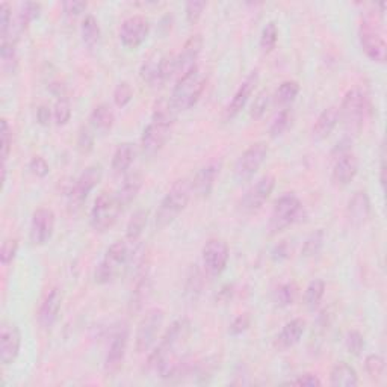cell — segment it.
Masks as SVG:
<instances>
[{
  "label": "cell",
  "instance_id": "41",
  "mask_svg": "<svg viewBox=\"0 0 387 387\" xmlns=\"http://www.w3.org/2000/svg\"><path fill=\"white\" fill-rule=\"evenodd\" d=\"M269 104H271V94H269V91L263 89L261 91L259 94H257L253 104H251V109H250V116L253 120H261L262 116L266 114Z\"/></svg>",
  "mask_w": 387,
  "mask_h": 387
},
{
  "label": "cell",
  "instance_id": "1",
  "mask_svg": "<svg viewBox=\"0 0 387 387\" xmlns=\"http://www.w3.org/2000/svg\"><path fill=\"white\" fill-rule=\"evenodd\" d=\"M175 112L170 104V100H160L151 115L150 123L146 126L143 136H141V150L146 156H155L167 144L171 136Z\"/></svg>",
  "mask_w": 387,
  "mask_h": 387
},
{
  "label": "cell",
  "instance_id": "55",
  "mask_svg": "<svg viewBox=\"0 0 387 387\" xmlns=\"http://www.w3.org/2000/svg\"><path fill=\"white\" fill-rule=\"evenodd\" d=\"M249 327H250V318H249L247 315H241V316H238V318L231 322L230 332L233 334H241V333H244L245 330H247Z\"/></svg>",
  "mask_w": 387,
  "mask_h": 387
},
{
  "label": "cell",
  "instance_id": "56",
  "mask_svg": "<svg viewBox=\"0 0 387 387\" xmlns=\"http://www.w3.org/2000/svg\"><path fill=\"white\" fill-rule=\"evenodd\" d=\"M52 116H53V112L50 111L49 107H45V104H41V107L37 109V120L43 126H49L52 121Z\"/></svg>",
  "mask_w": 387,
  "mask_h": 387
},
{
  "label": "cell",
  "instance_id": "42",
  "mask_svg": "<svg viewBox=\"0 0 387 387\" xmlns=\"http://www.w3.org/2000/svg\"><path fill=\"white\" fill-rule=\"evenodd\" d=\"M322 245H324V231L318 230V231L312 233L310 236L306 239V242H304L301 254L304 257L318 256L322 250Z\"/></svg>",
  "mask_w": 387,
  "mask_h": 387
},
{
  "label": "cell",
  "instance_id": "11",
  "mask_svg": "<svg viewBox=\"0 0 387 387\" xmlns=\"http://www.w3.org/2000/svg\"><path fill=\"white\" fill-rule=\"evenodd\" d=\"M268 158V146L265 143L251 144L234 163V180L245 183L254 178V174L261 170Z\"/></svg>",
  "mask_w": 387,
  "mask_h": 387
},
{
  "label": "cell",
  "instance_id": "49",
  "mask_svg": "<svg viewBox=\"0 0 387 387\" xmlns=\"http://www.w3.org/2000/svg\"><path fill=\"white\" fill-rule=\"evenodd\" d=\"M207 4L206 2H198V0H192V2H187L185 5V14L186 20L190 25H195V23L202 18Z\"/></svg>",
  "mask_w": 387,
  "mask_h": 387
},
{
  "label": "cell",
  "instance_id": "25",
  "mask_svg": "<svg viewBox=\"0 0 387 387\" xmlns=\"http://www.w3.org/2000/svg\"><path fill=\"white\" fill-rule=\"evenodd\" d=\"M62 306V294L60 289H52L49 294L45 295L41 307L38 310V322L43 328H52L56 322L58 316H60Z\"/></svg>",
  "mask_w": 387,
  "mask_h": 387
},
{
  "label": "cell",
  "instance_id": "4",
  "mask_svg": "<svg viewBox=\"0 0 387 387\" xmlns=\"http://www.w3.org/2000/svg\"><path fill=\"white\" fill-rule=\"evenodd\" d=\"M192 194L191 180L187 178H182L175 180L170 187L167 195L162 198V202L156 210L155 215V227L158 230L165 229L171 222L178 218L186 209Z\"/></svg>",
  "mask_w": 387,
  "mask_h": 387
},
{
  "label": "cell",
  "instance_id": "48",
  "mask_svg": "<svg viewBox=\"0 0 387 387\" xmlns=\"http://www.w3.org/2000/svg\"><path fill=\"white\" fill-rule=\"evenodd\" d=\"M11 25H13V8L8 2H2L0 5V37L2 40L9 35Z\"/></svg>",
  "mask_w": 387,
  "mask_h": 387
},
{
  "label": "cell",
  "instance_id": "8",
  "mask_svg": "<svg viewBox=\"0 0 387 387\" xmlns=\"http://www.w3.org/2000/svg\"><path fill=\"white\" fill-rule=\"evenodd\" d=\"M302 215V203L300 198L292 194H283L278 200L276 202L271 217H269L268 221V230L271 234H277L280 231H283L289 226L297 222Z\"/></svg>",
  "mask_w": 387,
  "mask_h": 387
},
{
  "label": "cell",
  "instance_id": "58",
  "mask_svg": "<svg viewBox=\"0 0 387 387\" xmlns=\"http://www.w3.org/2000/svg\"><path fill=\"white\" fill-rule=\"evenodd\" d=\"M380 182L381 186L386 185V153H384V146H381V155H380Z\"/></svg>",
  "mask_w": 387,
  "mask_h": 387
},
{
  "label": "cell",
  "instance_id": "7",
  "mask_svg": "<svg viewBox=\"0 0 387 387\" xmlns=\"http://www.w3.org/2000/svg\"><path fill=\"white\" fill-rule=\"evenodd\" d=\"M124 207L121 206L119 197L115 192L103 191L94 202V206L89 214V222L91 227L99 231L104 233L115 226V222L119 221Z\"/></svg>",
  "mask_w": 387,
  "mask_h": 387
},
{
  "label": "cell",
  "instance_id": "15",
  "mask_svg": "<svg viewBox=\"0 0 387 387\" xmlns=\"http://www.w3.org/2000/svg\"><path fill=\"white\" fill-rule=\"evenodd\" d=\"M56 218L53 210L49 207H40L33 212L29 227V239L32 245H45L53 236Z\"/></svg>",
  "mask_w": 387,
  "mask_h": 387
},
{
  "label": "cell",
  "instance_id": "27",
  "mask_svg": "<svg viewBox=\"0 0 387 387\" xmlns=\"http://www.w3.org/2000/svg\"><path fill=\"white\" fill-rule=\"evenodd\" d=\"M114 121H115V115L108 103L97 104L89 115V126L92 129V132L102 136L108 135L112 131Z\"/></svg>",
  "mask_w": 387,
  "mask_h": 387
},
{
  "label": "cell",
  "instance_id": "2",
  "mask_svg": "<svg viewBox=\"0 0 387 387\" xmlns=\"http://www.w3.org/2000/svg\"><path fill=\"white\" fill-rule=\"evenodd\" d=\"M190 332H191L190 320L182 318L173 322L167 333L163 334L159 345L153 349V353L148 356L147 368L159 372L160 375L171 363H174L171 360V356L175 353V349L186 341V337L190 336Z\"/></svg>",
  "mask_w": 387,
  "mask_h": 387
},
{
  "label": "cell",
  "instance_id": "34",
  "mask_svg": "<svg viewBox=\"0 0 387 387\" xmlns=\"http://www.w3.org/2000/svg\"><path fill=\"white\" fill-rule=\"evenodd\" d=\"M148 219V212L144 209H138L136 212L132 215V218L129 219L127 227H126V241H129L131 244L138 242V239L141 238V234H143L146 224Z\"/></svg>",
  "mask_w": 387,
  "mask_h": 387
},
{
  "label": "cell",
  "instance_id": "29",
  "mask_svg": "<svg viewBox=\"0 0 387 387\" xmlns=\"http://www.w3.org/2000/svg\"><path fill=\"white\" fill-rule=\"evenodd\" d=\"M151 292V280L147 269H143V273L138 276L135 288L132 289L131 300H129V312L138 313L144 307V302L148 300Z\"/></svg>",
  "mask_w": 387,
  "mask_h": 387
},
{
  "label": "cell",
  "instance_id": "52",
  "mask_svg": "<svg viewBox=\"0 0 387 387\" xmlns=\"http://www.w3.org/2000/svg\"><path fill=\"white\" fill-rule=\"evenodd\" d=\"M94 147V135L89 131L88 127L82 129L79 133V139H77V148L82 151V153H88Z\"/></svg>",
  "mask_w": 387,
  "mask_h": 387
},
{
  "label": "cell",
  "instance_id": "53",
  "mask_svg": "<svg viewBox=\"0 0 387 387\" xmlns=\"http://www.w3.org/2000/svg\"><path fill=\"white\" fill-rule=\"evenodd\" d=\"M286 384H294V386H309V387H316V386H321V380L316 374H302L300 375V377L294 378V380H289Z\"/></svg>",
  "mask_w": 387,
  "mask_h": 387
},
{
  "label": "cell",
  "instance_id": "38",
  "mask_svg": "<svg viewBox=\"0 0 387 387\" xmlns=\"http://www.w3.org/2000/svg\"><path fill=\"white\" fill-rule=\"evenodd\" d=\"M298 295V289L295 283H285L277 288L274 294V301L278 307H288L295 302Z\"/></svg>",
  "mask_w": 387,
  "mask_h": 387
},
{
  "label": "cell",
  "instance_id": "14",
  "mask_svg": "<svg viewBox=\"0 0 387 387\" xmlns=\"http://www.w3.org/2000/svg\"><path fill=\"white\" fill-rule=\"evenodd\" d=\"M203 266L209 276H219L227 268L230 250L226 241L214 238L209 239L202 251Z\"/></svg>",
  "mask_w": 387,
  "mask_h": 387
},
{
  "label": "cell",
  "instance_id": "16",
  "mask_svg": "<svg viewBox=\"0 0 387 387\" xmlns=\"http://www.w3.org/2000/svg\"><path fill=\"white\" fill-rule=\"evenodd\" d=\"M276 187V178L271 174H266L257 180L250 190L245 192L241 200V209L245 214H254L262 209L265 202L271 197Z\"/></svg>",
  "mask_w": 387,
  "mask_h": 387
},
{
  "label": "cell",
  "instance_id": "40",
  "mask_svg": "<svg viewBox=\"0 0 387 387\" xmlns=\"http://www.w3.org/2000/svg\"><path fill=\"white\" fill-rule=\"evenodd\" d=\"M72 119V104L67 96L58 97L53 108V120L58 126H64Z\"/></svg>",
  "mask_w": 387,
  "mask_h": 387
},
{
  "label": "cell",
  "instance_id": "39",
  "mask_svg": "<svg viewBox=\"0 0 387 387\" xmlns=\"http://www.w3.org/2000/svg\"><path fill=\"white\" fill-rule=\"evenodd\" d=\"M290 123H292V112L288 108H283L276 115V119L273 120L271 126H269V136L271 138L281 136L288 131Z\"/></svg>",
  "mask_w": 387,
  "mask_h": 387
},
{
  "label": "cell",
  "instance_id": "30",
  "mask_svg": "<svg viewBox=\"0 0 387 387\" xmlns=\"http://www.w3.org/2000/svg\"><path fill=\"white\" fill-rule=\"evenodd\" d=\"M337 123H339V109L336 107L325 108L313 124V129H312L313 138L316 141H321V139H325L327 136H330L332 132L336 129Z\"/></svg>",
  "mask_w": 387,
  "mask_h": 387
},
{
  "label": "cell",
  "instance_id": "18",
  "mask_svg": "<svg viewBox=\"0 0 387 387\" xmlns=\"http://www.w3.org/2000/svg\"><path fill=\"white\" fill-rule=\"evenodd\" d=\"M20 348L21 333L18 327L11 321H4L0 327V361L5 366L13 365L20 354Z\"/></svg>",
  "mask_w": 387,
  "mask_h": 387
},
{
  "label": "cell",
  "instance_id": "3",
  "mask_svg": "<svg viewBox=\"0 0 387 387\" xmlns=\"http://www.w3.org/2000/svg\"><path fill=\"white\" fill-rule=\"evenodd\" d=\"M205 88L206 77L200 67L195 65L191 70H187V72L183 73L179 77V80L175 82L170 97V104L178 114L182 111L191 109L192 107H195L197 102L200 100Z\"/></svg>",
  "mask_w": 387,
  "mask_h": 387
},
{
  "label": "cell",
  "instance_id": "23",
  "mask_svg": "<svg viewBox=\"0 0 387 387\" xmlns=\"http://www.w3.org/2000/svg\"><path fill=\"white\" fill-rule=\"evenodd\" d=\"M202 47H203V38L200 33L192 35V37L185 43L182 52L175 56V70H178V73L180 76L186 73L187 70H191L192 67L197 65L198 56H200L202 53Z\"/></svg>",
  "mask_w": 387,
  "mask_h": 387
},
{
  "label": "cell",
  "instance_id": "50",
  "mask_svg": "<svg viewBox=\"0 0 387 387\" xmlns=\"http://www.w3.org/2000/svg\"><path fill=\"white\" fill-rule=\"evenodd\" d=\"M11 148H13V129L9 127L8 120H2V162L6 163Z\"/></svg>",
  "mask_w": 387,
  "mask_h": 387
},
{
  "label": "cell",
  "instance_id": "54",
  "mask_svg": "<svg viewBox=\"0 0 387 387\" xmlns=\"http://www.w3.org/2000/svg\"><path fill=\"white\" fill-rule=\"evenodd\" d=\"M87 6H88L87 2H79V0H68V2L62 4L64 13L70 17L80 16L87 9Z\"/></svg>",
  "mask_w": 387,
  "mask_h": 387
},
{
  "label": "cell",
  "instance_id": "47",
  "mask_svg": "<svg viewBox=\"0 0 387 387\" xmlns=\"http://www.w3.org/2000/svg\"><path fill=\"white\" fill-rule=\"evenodd\" d=\"M345 345H347V349L349 351V354L360 356L363 348H365V339H363V336H361L360 332L351 330V332L347 333Z\"/></svg>",
  "mask_w": 387,
  "mask_h": 387
},
{
  "label": "cell",
  "instance_id": "36",
  "mask_svg": "<svg viewBox=\"0 0 387 387\" xmlns=\"http://www.w3.org/2000/svg\"><path fill=\"white\" fill-rule=\"evenodd\" d=\"M324 294H325L324 280L316 278L310 281L309 286L306 288V292H304V304H306L307 309L315 310L320 306L321 300L324 298Z\"/></svg>",
  "mask_w": 387,
  "mask_h": 387
},
{
  "label": "cell",
  "instance_id": "24",
  "mask_svg": "<svg viewBox=\"0 0 387 387\" xmlns=\"http://www.w3.org/2000/svg\"><path fill=\"white\" fill-rule=\"evenodd\" d=\"M357 173H359V159L354 153L348 151V153L337 158L333 167L332 179L334 185L337 186H347L354 180Z\"/></svg>",
  "mask_w": 387,
  "mask_h": 387
},
{
  "label": "cell",
  "instance_id": "10",
  "mask_svg": "<svg viewBox=\"0 0 387 387\" xmlns=\"http://www.w3.org/2000/svg\"><path fill=\"white\" fill-rule=\"evenodd\" d=\"M141 77L144 82H147L151 87H160L165 84L167 80L173 77L174 73H178L175 70V56L174 55H158L153 53L148 56L141 65Z\"/></svg>",
  "mask_w": 387,
  "mask_h": 387
},
{
  "label": "cell",
  "instance_id": "46",
  "mask_svg": "<svg viewBox=\"0 0 387 387\" xmlns=\"http://www.w3.org/2000/svg\"><path fill=\"white\" fill-rule=\"evenodd\" d=\"M365 369L372 378H380L381 375H384V371H386L384 359L378 354L368 356L365 360Z\"/></svg>",
  "mask_w": 387,
  "mask_h": 387
},
{
  "label": "cell",
  "instance_id": "19",
  "mask_svg": "<svg viewBox=\"0 0 387 387\" xmlns=\"http://www.w3.org/2000/svg\"><path fill=\"white\" fill-rule=\"evenodd\" d=\"M129 344V328L126 325L120 327L112 336V341L108 348L107 359H104V372L108 377H114L123 366Z\"/></svg>",
  "mask_w": 387,
  "mask_h": 387
},
{
  "label": "cell",
  "instance_id": "12",
  "mask_svg": "<svg viewBox=\"0 0 387 387\" xmlns=\"http://www.w3.org/2000/svg\"><path fill=\"white\" fill-rule=\"evenodd\" d=\"M102 178H103V168L102 165H97V163H94V165H89L82 171L76 183L73 185L72 191L68 192V207L72 209L73 212L80 209L82 205L85 203L91 191L102 182Z\"/></svg>",
  "mask_w": 387,
  "mask_h": 387
},
{
  "label": "cell",
  "instance_id": "37",
  "mask_svg": "<svg viewBox=\"0 0 387 387\" xmlns=\"http://www.w3.org/2000/svg\"><path fill=\"white\" fill-rule=\"evenodd\" d=\"M300 92V84L297 80H285L281 82L276 91V102L280 107H288L294 102Z\"/></svg>",
  "mask_w": 387,
  "mask_h": 387
},
{
  "label": "cell",
  "instance_id": "31",
  "mask_svg": "<svg viewBox=\"0 0 387 387\" xmlns=\"http://www.w3.org/2000/svg\"><path fill=\"white\" fill-rule=\"evenodd\" d=\"M330 384L334 387H356L359 386V375L347 361H337L330 372Z\"/></svg>",
  "mask_w": 387,
  "mask_h": 387
},
{
  "label": "cell",
  "instance_id": "5",
  "mask_svg": "<svg viewBox=\"0 0 387 387\" xmlns=\"http://www.w3.org/2000/svg\"><path fill=\"white\" fill-rule=\"evenodd\" d=\"M131 242L123 239L114 242L104 253L103 259L94 271V280L99 285H108L120 276L121 269H124L131 261Z\"/></svg>",
  "mask_w": 387,
  "mask_h": 387
},
{
  "label": "cell",
  "instance_id": "44",
  "mask_svg": "<svg viewBox=\"0 0 387 387\" xmlns=\"http://www.w3.org/2000/svg\"><path fill=\"white\" fill-rule=\"evenodd\" d=\"M132 99H133V89L131 84H129V82H120V84L114 89V103L119 108H124L132 102Z\"/></svg>",
  "mask_w": 387,
  "mask_h": 387
},
{
  "label": "cell",
  "instance_id": "57",
  "mask_svg": "<svg viewBox=\"0 0 387 387\" xmlns=\"http://www.w3.org/2000/svg\"><path fill=\"white\" fill-rule=\"evenodd\" d=\"M289 253H290V250L288 247V244L286 242H281V244H278L277 247L273 250V257H274L276 261H283V259H286V257L289 256Z\"/></svg>",
  "mask_w": 387,
  "mask_h": 387
},
{
  "label": "cell",
  "instance_id": "51",
  "mask_svg": "<svg viewBox=\"0 0 387 387\" xmlns=\"http://www.w3.org/2000/svg\"><path fill=\"white\" fill-rule=\"evenodd\" d=\"M29 170L33 175H37L40 179H44L47 174L50 173V167L47 160L43 156H33L29 162Z\"/></svg>",
  "mask_w": 387,
  "mask_h": 387
},
{
  "label": "cell",
  "instance_id": "13",
  "mask_svg": "<svg viewBox=\"0 0 387 387\" xmlns=\"http://www.w3.org/2000/svg\"><path fill=\"white\" fill-rule=\"evenodd\" d=\"M374 21L375 18L372 17L371 20H365L361 23L359 32L360 45L371 61L384 64L387 58V44L378 29L374 26Z\"/></svg>",
  "mask_w": 387,
  "mask_h": 387
},
{
  "label": "cell",
  "instance_id": "26",
  "mask_svg": "<svg viewBox=\"0 0 387 387\" xmlns=\"http://www.w3.org/2000/svg\"><path fill=\"white\" fill-rule=\"evenodd\" d=\"M304 332H306V321L301 318L292 320L288 324H285V327L281 328V332L277 334L274 347L280 351H286L301 341Z\"/></svg>",
  "mask_w": 387,
  "mask_h": 387
},
{
  "label": "cell",
  "instance_id": "20",
  "mask_svg": "<svg viewBox=\"0 0 387 387\" xmlns=\"http://www.w3.org/2000/svg\"><path fill=\"white\" fill-rule=\"evenodd\" d=\"M221 167H222V162L219 159H212L197 171L194 179L191 180L192 192L197 197L206 198L210 195V192H212L214 186H215V180L219 175Z\"/></svg>",
  "mask_w": 387,
  "mask_h": 387
},
{
  "label": "cell",
  "instance_id": "17",
  "mask_svg": "<svg viewBox=\"0 0 387 387\" xmlns=\"http://www.w3.org/2000/svg\"><path fill=\"white\" fill-rule=\"evenodd\" d=\"M150 33V21L144 16H132L126 18L119 31L120 41L127 49H138Z\"/></svg>",
  "mask_w": 387,
  "mask_h": 387
},
{
  "label": "cell",
  "instance_id": "32",
  "mask_svg": "<svg viewBox=\"0 0 387 387\" xmlns=\"http://www.w3.org/2000/svg\"><path fill=\"white\" fill-rule=\"evenodd\" d=\"M136 156V150L132 143H123L115 148L112 155L111 167L115 174H124L129 168L132 167V163Z\"/></svg>",
  "mask_w": 387,
  "mask_h": 387
},
{
  "label": "cell",
  "instance_id": "35",
  "mask_svg": "<svg viewBox=\"0 0 387 387\" xmlns=\"http://www.w3.org/2000/svg\"><path fill=\"white\" fill-rule=\"evenodd\" d=\"M17 43L13 41H2L0 45V58H2V68L6 73L14 75L17 72L18 58H17Z\"/></svg>",
  "mask_w": 387,
  "mask_h": 387
},
{
  "label": "cell",
  "instance_id": "22",
  "mask_svg": "<svg viewBox=\"0 0 387 387\" xmlns=\"http://www.w3.org/2000/svg\"><path fill=\"white\" fill-rule=\"evenodd\" d=\"M347 217L351 226L360 227L371 217V200L366 191H356L347 206Z\"/></svg>",
  "mask_w": 387,
  "mask_h": 387
},
{
  "label": "cell",
  "instance_id": "43",
  "mask_svg": "<svg viewBox=\"0 0 387 387\" xmlns=\"http://www.w3.org/2000/svg\"><path fill=\"white\" fill-rule=\"evenodd\" d=\"M277 41H278V29H277L274 21H269L268 25L263 28L262 35H261V49L265 53L273 52Z\"/></svg>",
  "mask_w": 387,
  "mask_h": 387
},
{
  "label": "cell",
  "instance_id": "45",
  "mask_svg": "<svg viewBox=\"0 0 387 387\" xmlns=\"http://www.w3.org/2000/svg\"><path fill=\"white\" fill-rule=\"evenodd\" d=\"M18 251V241L16 238H8L4 241L2 249H0V259H2V265L8 266L13 263Z\"/></svg>",
  "mask_w": 387,
  "mask_h": 387
},
{
  "label": "cell",
  "instance_id": "21",
  "mask_svg": "<svg viewBox=\"0 0 387 387\" xmlns=\"http://www.w3.org/2000/svg\"><path fill=\"white\" fill-rule=\"evenodd\" d=\"M257 84H259V70H253V72L245 77V80L239 85L238 91L234 92L233 99L230 100L229 107L226 108V112H224L226 120L234 119V116H236L245 108V104L249 103L250 97L253 96Z\"/></svg>",
  "mask_w": 387,
  "mask_h": 387
},
{
  "label": "cell",
  "instance_id": "9",
  "mask_svg": "<svg viewBox=\"0 0 387 387\" xmlns=\"http://www.w3.org/2000/svg\"><path fill=\"white\" fill-rule=\"evenodd\" d=\"M165 321V312L159 307L148 309L143 318H141L136 334H135V349L136 353L143 354L150 351V348L155 345L158 334Z\"/></svg>",
  "mask_w": 387,
  "mask_h": 387
},
{
  "label": "cell",
  "instance_id": "33",
  "mask_svg": "<svg viewBox=\"0 0 387 387\" xmlns=\"http://www.w3.org/2000/svg\"><path fill=\"white\" fill-rule=\"evenodd\" d=\"M80 33H82V41H84V44L88 47V49H94V47L99 44L100 35H102L97 18L88 14L84 20H82Z\"/></svg>",
  "mask_w": 387,
  "mask_h": 387
},
{
  "label": "cell",
  "instance_id": "6",
  "mask_svg": "<svg viewBox=\"0 0 387 387\" xmlns=\"http://www.w3.org/2000/svg\"><path fill=\"white\" fill-rule=\"evenodd\" d=\"M369 111L368 97L360 88L349 89L339 108V121H342L348 133H359L366 120V114Z\"/></svg>",
  "mask_w": 387,
  "mask_h": 387
},
{
  "label": "cell",
  "instance_id": "28",
  "mask_svg": "<svg viewBox=\"0 0 387 387\" xmlns=\"http://www.w3.org/2000/svg\"><path fill=\"white\" fill-rule=\"evenodd\" d=\"M143 185H144V178L141 173L133 171L126 175L124 180L119 186V190L115 191L116 197H119V200L124 209L135 200Z\"/></svg>",
  "mask_w": 387,
  "mask_h": 387
}]
</instances>
